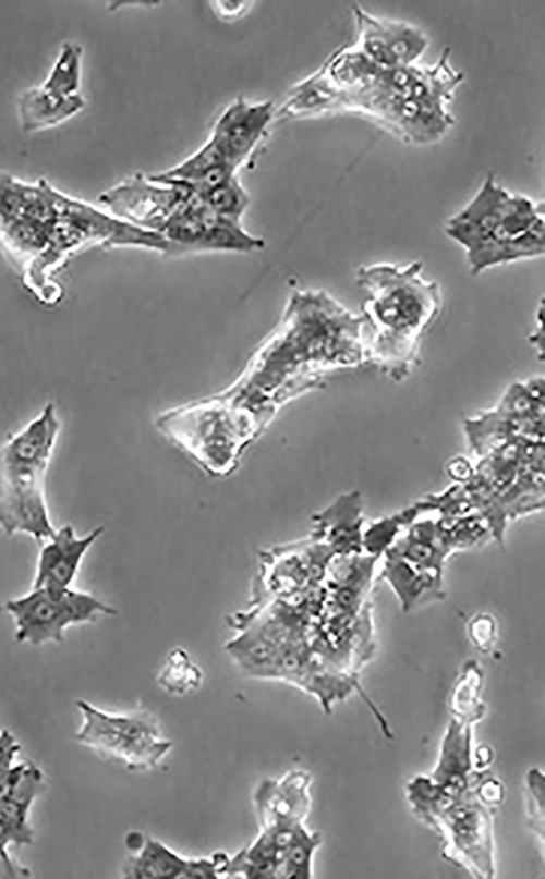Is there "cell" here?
Here are the masks:
<instances>
[{"mask_svg": "<svg viewBox=\"0 0 545 879\" xmlns=\"http://www.w3.org/2000/svg\"><path fill=\"white\" fill-rule=\"evenodd\" d=\"M203 672L181 648L172 649L157 675L158 686L169 695L182 696L197 689Z\"/></svg>", "mask_w": 545, "mask_h": 879, "instance_id": "22", "label": "cell"}, {"mask_svg": "<svg viewBox=\"0 0 545 879\" xmlns=\"http://www.w3.org/2000/svg\"><path fill=\"white\" fill-rule=\"evenodd\" d=\"M230 857L217 852L208 857L190 858L182 879H219L228 877Z\"/></svg>", "mask_w": 545, "mask_h": 879, "instance_id": "27", "label": "cell"}, {"mask_svg": "<svg viewBox=\"0 0 545 879\" xmlns=\"http://www.w3.org/2000/svg\"><path fill=\"white\" fill-rule=\"evenodd\" d=\"M82 47L64 42L43 88L53 95L68 97L78 94L81 84Z\"/></svg>", "mask_w": 545, "mask_h": 879, "instance_id": "24", "label": "cell"}, {"mask_svg": "<svg viewBox=\"0 0 545 879\" xmlns=\"http://www.w3.org/2000/svg\"><path fill=\"white\" fill-rule=\"evenodd\" d=\"M475 789L481 801L487 806L497 805L502 799V786L494 778L481 779Z\"/></svg>", "mask_w": 545, "mask_h": 879, "instance_id": "30", "label": "cell"}, {"mask_svg": "<svg viewBox=\"0 0 545 879\" xmlns=\"http://www.w3.org/2000/svg\"><path fill=\"white\" fill-rule=\"evenodd\" d=\"M41 789V774L35 768L24 769L14 786L0 798V855L10 843H28L33 831L27 825L28 807Z\"/></svg>", "mask_w": 545, "mask_h": 879, "instance_id": "18", "label": "cell"}, {"mask_svg": "<svg viewBox=\"0 0 545 879\" xmlns=\"http://www.w3.org/2000/svg\"><path fill=\"white\" fill-rule=\"evenodd\" d=\"M356 44L353 46L383 69L413 65L427 47V38L417 28L373 16L353 7Z\"/></svg>", "mask_w": 545, "mask_h": 879, "instance_id": "12", "label": "cell"}, {"mask_svg": "<svg viewBox=\"0 0 545 879\" xmlns=\"http://www.w3.org/2000/svg\"><path fill=\"white\" fill-rule=\"evenodd\" d=\"M157 429L210 476L225 477L259 437L253 426L216 394L160 413Z\"/></svg>", "mask_w": 545, "mask_h": 879, "instance_id": "5", "label": "cell"}, {"mask_svg": "<svg viewBox=\"0 0 545 879\" xmlns=\"http://www.w3.org/2000/svg\"><path fill=\"white\" fill-rule=\"evenodd\" d=\"M362 315L324 290H294L237 379L216 395L261 435L282 406L328 373L366 363Z\"/></svg>", "mask_w": 545, "mask_h": 879, "instance_id": "1", "label": "cell"}, {"mask_svg": "<svg viewBox=\"0 0 545 879\" xmlns=\"http://www.w3.org/2000/svg\"><path fill=\"white\" fill-rule=\"evenodd\" d=\"M422 269L419 261L380 263L356 271V283L366 292L362 316L371 327L366 363L397 382L407 379L417 364L422 339L441 307L439 284L424 279Z\"/></svg>", "mask_w": 545, "mask_h": 879, "instance_id": "3", "label": "cell"}, {"mask_svg": "<svg viewBox=\"0 0 545 879\" xmlns=\"http://www.w3.org/2000/svg\"><path fill=\"white\" fill-rule=\"evenodd\" d=\"M461 245L470 272L544 254V205L511 195L487 173L472 200L445 227Z\"/></svg>", "mask_w": 545, "mask_h": 879, "instance_id": "4", "label": "cell"}, {"mask_svg": "<svg viewBox=\"0 0 545 879\" xmlns=\"http://www.w3.org/2000/svg\"><path fill=\"white\" fill-rule=\"evenodd\" d=\"M322 844L318 832L301 827L289 844L278 871V879H308L313 877V858Z\"/></svg>", "mask_w": 545, "mask_h": 879, "instance_id": "23", "label": "cell"}, {"mask_svg": "<svg viewBox=\"0 0 545 879\" xmlns=\"http://www.w3.org/2000/svg\"><path fill=\"white\" fill-rule=\"evenodd\" d=\"M480 684L481 672L470 662L453 691L452 709L458 719L472 723L481 718L484 709L477 698Z\"/></svg>", "mask_w": 545, "mask_h": 879, "instance_id": "26", "label": "cell"}, {"mask_svg": "<svg viewBox=\"0 0 545 879\" xmlns=\"http://www.w3.org/2000/svg\"><path fill=\"white\" fill-rule=\"evenodd\" d=\"M473 642L481 648H488L494 640L495 622L489 615H479L470 624Z\"/></svg>", "mask_w": 545, "mask_h": 879, "instance_id": "29", "label": "cell"}, {"mask_svg": "<svg viewBox=\"0 0 545 879\" xmlns=\"http://www.w3.org/2000/svg\"><path fill=\"white\" fill-rule=\"evenodd\" d=\"M83 723L76 733L81 744L134 770H149L167 756L172 743L161 734L157 719L147 711L118 715L77 700Z\"/></svg>", "mask_w": 545, "mask_h": 879, "instance_id": "8", "label": "cell"}, {"mask_svg": "<svg viewBox=\"0 0 545 879\" xmlns=\"http://www.w3.org/2000/svg\"><path fill=\"white\" fill-rule=\"evenodd\" d=\"M93 246L145 248L164 256L168 248L160 234L64 195L44 179L26 184L0 175V249L38 302L55 306L62 301L55 273Z\"/></svg>", "mask_w": 545, "mask_h": 879, "instance_id": "2", "label": "cell"}, {"mask_svg": "<svg viewBox=\"0 0 545 879\" xmlns=\"http://www.w3.org/2000/svg\"><path fill=\"white\" fill-rule=\"evenodd\" d=\"M191 193L180 183L156 181L137 172L99 195L98 203L112 216L160 234Z\"/></svg>", "mask_w": 545, "mask_h": 879, "instance_id": "10", "label": "cell"}, {"mask_svg": "<svg viewBox=\"0 0 545 879\" xmlns=\"http://www.w3.org/2000/svg\"><path fill=\"white\" fill-rule=\"evenodd\" d=\"M275 110L270 100L237 98L219 115L204 144L221 163L239 172L274 124Z\"/></svg>", "mask_w": 545, "mask_h": 879, "instance_id": "11", "label": "cell"}, {"mask_svg": "<svg viewBox=\"0 0 545 879\" xmlns=\"http://www.w3.org/2000/svg\"><path fill=\"white\" fill-rule=\"evenodd\" d=\"M0 529L45 541L56 528L46 500L45 480L0 472Z\"/></svg>", "mask_w": 545, "mask_h": 879, "instance_id": "13", "label": "cell"}, {"mask_svg": "<svg viewBox=\"0 0 545 879\" xmlns=\"http://www.w3.org/2000/svg\"><path fill=\"white\" fill-rule=\"evenodd\" d=\"M408 798L415 814L443 835L447 857L474 877L494 876L491 814L476 790L449 796L429 778L417 777L408 784Z\"/></svg>", "mask_w": 545, "mask_h": 879, "instance_id": "6", "label": "cell"}, {"mask_svg": "<svg viewBox=\"0 0 545 879\" xmlns=\"http://www.w3.org/2000/svg\"><path fill=\"white\" fill-rule=\"evenodd\" d=\"M189 859L158 840L144 838L136 853L128 858L123 867V877L129 879H182Z\"/></svg>", "mask_w": 545, "mask_h": 879, "instance_id": "20", "label": "cell"}, {"mask_svg": "<svg viewBox=\"0 0 545 879\" xmlns=\"http://www.w3.org/2000/svg\"><path fill=\"white\" fill-rule=\"evenodd\" d=\"M214 3L215 12L227 21L242 16L251 5V2L247 1H215Z\"/></svg>", "mask_w": 545, "mask_h": 879, "instance_id": "31", "label": "cell"}, {"mask_svg": "<svg viewBox=\"0 0 545 879\" xmlns=\"http://www.w3.org/2000/svg\"><path fill=\"white\" fill-rule=\"evenodd\" d=\"M104 532V526L85 535H78L70 524L56 528L40 548L32 587H71L87 551Z\"/></svg>", "mask_w": 545, "mask_h": 879, "instance_id": "15", "label": "cell"}, {"mask_svg": "<svg viewBox=\"0 0 545 879\" xmlns=\"http://www.w3.org/2000/svg\"><path fill=\"white\" fill-rule=\"evenodd\" d=\"M529 809L533 830L543 840L544 834V776L538 769L528 774Z\"/></svg>", "mask_w": 545, "mask_h": 879, "instance_id": "28", "label": "cell"}, {"mask_svg": "<svg viewBox=\"0 0 545 879\" xmlns=\"http://www.w3.org/2000/svg\"><path fill=\"white\" fill-rule=\"evenodd\" d=\"M315 538L340 556L361 553L362 517L358 493L343 495L313 517Z\"/></svg>", "mask_w": 545, "mask_h": 879, "instance_id": "17", "label": "cell"}, {"mask_svg": "<svg viewBox=\"0 0 545 879\" xmlns=\"http://www.w3.org/2000/svg\"><path fill=\"white\" fill-rule=\"evenodd\" d=\"M382 576L389 583L405 611L419 606L433 591L437 594L441 581V577L392 554H386Z\"/></svg>", "mask_w": 545, "mask_h": 879, "instance_id": "21", "label": "cell"}, {"mask_svg": "<svg viewBox=\"0 0 545 879\" xmlns=\"http://www.w3.org/2000/svg\"><path fill=\"white\" fill-rule=\"evenodd\" d=\"M414 517L415 509H409L372 523L362 534V548L367 551V554L380 556L393 545L402 527Z\"/></svg>", "mask_w": 545, "mask_h": 879, "instance_id": "25", "label": "cell"}, {"mask_svg": "<svg viewBox=\"0 0 545 879\" xmlns=\"http://www.w3.org/2000/svg\"><path fill=\"white\" fill-rule=\"evenodd\" d=\"M311 774L301 769L264 779L253 795L259 829L304 825L311 808Z\"/></svg>", "mask_w": 545, "mask_h": 879, "instance_id": "14", "label": "cell"}, {"mask_svg": "<svg viewBox=\"0 0 545 879\" xmlns=\"http://www.w3.org/2000/svg\"><path fill=\"white\" fill-rule=\"evenodd\" d=\"M0 612L12 618L16 642L40 646L61 643L69 627L118 611L90 593L71 586L32 587L24 595L0 603Z\"/></svg>", "mask_w": 545, "mask_h": 879, "instance_id": "7", "label": "cell"}, {"mask_svg": "<svg viewBox=\"0 0 545 879\" xmlns=\"http://www.w3.org/2000/svg\"><path fill=\"white\" fill-rule=\"evenodd\" d=\"M429 779L449 796H460L477 785L482 774L472 772L470 723L458 718L451 720Z\"/></svg>", "mask_w": 545, "mask_h": 879, "instance_id": "16", "label": "cell"}, {"mask_svg": "<svg viewBox=\"0 0 545 879\" xmlns=\"http://www.w3.org/2000/svg\"><path fill=\"white\" fill-rule=\"evenodd\" d=\"M85 99L75 94L68 97L53 95L41 86L31 88L21 96L19 113L25 133L56 126L85 107Z\"/></svg>", "mask_w": 545, "mask_h": 879, "instance_id": "19", "label": "cell"}, {"mask_svg": "<svg viewBox=\"0 0 545 879\" xmlns=\"http://www.w3.org/2000/svg\"><path fill=\"white\" fill-rule=\"evenodd\" d=\"M464 429L479 454L518 435L544 439V377L511 383L496 407L467 419Z\"/></svg>", "mask_w": 545, "mask_h": 879, "instance_id": "9", "label": "cell"}, {"mask_svg": "<svg viewBox=\"0 0 545 879\" xmlns=\"http://www.w3.org/2000/svg\"><path fill=\"white\" fill-rule=\"evenodd\" d=\"M543 314H544V304L542 302V306L538 308L537 327L531 337L532 345L536 349L537 353L541 355H544Z\"/></svg>", "mask_w": 545, "mask_h": 879, "instance_id": "32", "label": "cell"}]
</instances>
